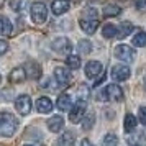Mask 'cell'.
Listing matches in <instances>:
<instances>
[{"label":"cell","instance_id":"277c9868","mask_svg":"<svg viewBox=\"0 0 146 146\" xmlns=\"http://www.w3.org/2000/svg\"><path fill=\"white\" fill-rule=\"evenodd\" d=\"M31 18H33L35 23H44L48 18V8L46 5L43 3V2H35L33 5H31Z\"/></svg>","mask_w":146,"mask_h":146},{"label":"cell","instance_id":"836d02e7","mask_svg":"<svg viewBox=\"0 0 146 146\" xmlns=\"http://www.w3.org/2000/svg\"><path fill=\"white\" fill-rule=\"evenodd\" d=\"M143 87H145V90H146V76L143 77Z\"/></svg>","mask_w":146,"mask_h":146},{"label":"cell","instance_id":"44dd1931","mask_svg":"<svg viewBox=\"0 0 146 146\" xmlns=\"http://www.w3.org/2000/svg\"><path fill=\"white\" fill-rule=\"evenodd\" d=\"M136 125H138V118H136L135 115H131V113H128L125 117V131L131 133L133 130L136 128Z\"/></svg>","mask_w":146,"mask_h":146},{"label":"cell","instance_id":"9c48e42d","mask_svg":"<svg viewBox=\"0 0 146 146\" xmlns=\"http://www.w3.org/2000/svg\"><path fill=\"white\" fill-rule=\"evenodd\" d=\"M54 79H56V82L59 86H67L72 77H71V74H69L67 69H64V67H56L54 69Z\"/></svg>","mask_w":146,"mask_h":146},{"label":"cell","instance_id":"484cf974","mask_svg":"<svg viewBox=\"0 0 146 146\" xmlns=\"http://www.w3.org/2000/svg\"><path fill=\"white\" fill-rule=\"evenodd\" d=\"M67 67L69 69H79L80 67V56H67Z\"/></svg>","mask_w":146,"mask_h":146},{"label":"cell","instance_id":"3957f363","mask_svg":"<svg viewBox=\"0 0 146 146\" xmlns=\"http://www.w3.org/2000/svg\"><path fill=\"white\" fill-rule=\"evenodd\" d=\"M86 108H87V102L79 99L69 108V120L72 123H79L80 120H82V117H84V113H86Z\"/></svg>","mask_w":146,"mask_h":146},{"label":"cell","instance_id":"7a4b0ae2","mask_svg":"<svg viewBox=\"0 0 146 146\" xmlns=\"http://www.w3.org/2000/svg\"><path fill=\"white\" fill-rule=\"evenodd\" d=\"M99 100H115V102H120V100H123V90L117 84H110V86H107L99 94Z\"/></svg>","mask_w":146,"mask_h":146},{"label":"cell","instance_id":"7402d4cb","mask_svg":"<svg viewBox=\"0 0 146 146\" xmlns=\"http://www.w3.org/2000/svg\"><path fill=\"white\" fill-rule=\"evenodd\" d=\"M102 35H104V38H113V36H117V27L112 25V23H105L104 28H102Z\"/></svg>","mask_w":146,"mask_h":146},{"label":"cell","instance_id":"7c38bea8","mask_svg":"<svg viewBox=\"0 0 146 146\" xmlns=\"http://www.w3.org/2000/svg\"><path fill=\"white\" fill-rule=\"evenodd\" d=\"M62 126H64V120H62V117H59V115H54V117H51V118L48 120V130L51 133L61 131Z\"/></svg>","mask_w":146,"mask_h":146},{"label":"cell","instance_id":"9a60e30c","mask_svg":"<svg viewBox=\"0 0 146 146\" xmlns=\"http://www.w3.org/2000/svg\"><path fill=\"white\" fill-rule=\"evenodd\" d=\"M51 10H53L54 15H62L69 10V2L67 0H54L53 5H51Z\"/></svg>","mask_w":146,"mask_h":146},{"label":"cell","instance_id":"603a6c76","mask_svg":"<svg viewBox=\"0 0 146 146\" xmlns=\"http://www.w3.org/2000/svg\"><path fill=\"white\" fill-rule=\"evenodd\" d=\"M121 10H120L118 5H115V3H108L107 7H104V15L105 17H117Z\"/></svg>","mask_w":146,"mask_h":146},{"label":"cell","instance_id":"ba28073f","mask_svg":"<svg viewBox=\"0 0 146 146\" xmlns=\"http://www.w3.org/2000/svg\"><path fill=\"white\" fill-rule=\"evenodd\" d=\"M130 67L128 66H123V64H118V66H115L112 69V79L117 80V82H121V80H126L130 77Z\"/></svg>","mask_w":146,"mask_h":146},{"label":"cell","instance_id":"e0dca14e","mask_svg":"<svg viewBox=\"0 0 146 146\" xmlns=\"http://www.w3.org/2000/svg\"><path fill=\"white\" fill-rule=\"evenodd\" d=\"M12 33H13V27H12L10 20H8L7 17L0 15V35L2 36H10Z\"/></svg>","mask_w":146,"mask_h":146},{"label":"cell","instance_id":"4316f807","mask_svg":"<svg viewBox=\"0 0 146 146\" xmlns=\"http://www.w3.org/2000/svg\"><path fill=\"white\" fill-rule=\"evenodd\" d=\"M80 123H82V128L84 130H90L94 126V123H95V117L94 115H87L84 120H80Z\"/></svg>","mask_w":146,"mask_h":146},{"label":"cell","instance_id":"4dcf8cb0","mask_svg":"<svg viewBox=\"0 0 146 146\" xmlns=\"http://www.w3.org/2000/svg\"><path fill=\"white\" fill-rule=\"evenodd\" d=\"M84 15H89V18H95V17H97V12H95V10H92V8H87L86 12H84Z\"/></svg>","mask_w":146,"mask_h":146},{"label":"cell","instance_id":"2e32d148","mask_svg":"<svg viewBox=\"0 0 146 146\" xmlns=\"http://www.w3.org/2000/svg\"><path fill=\"white\" fill-rule=\"evenodd\" d=\"M56 105H58V108H59V110L67 112V110L72 107V99H71V95H67V94L59 95V99H58V102H56Z\"/></svg>","mask_w":146,"mask_h":146},{"label":"cell","instance_id":"83f0119b","mask_svg":"<svg viewBox=\"0 0 146 146\" xmlns=\"http://www.w3.org/2000/svg\"><path fill=\"white\" fill-rule=\"evenodd\" d=\"M79 49H80V53H89L90 51V43L89 41H80L79 43Z\"/></svg>","mask_w":146,"mask_h":146},{"label":"cell","instance_id":"f546056e","mask_svg":"<svg viewBox=\"0 0 146 146\" xmlns=\"http://www.w3.org/2000/svg\"><path fill=\"white\" fill-rule=\"evenodd\" d=\"M7 51H8V43L5 40H0V56L5 54Z\"/></svg>","mask_w":146,"mask_h":146},{"label":"cell","instance_id":"d6986e66","mask_svg":"<svg viewBox=\"0 0 146 146\" xmlns=\"http://www.w3.org/2000/svg\"><path fill=\"white\" fill-rule=\"evenodd\" d=\"M133 31V25L131 23H128V21H123V23H120V27L117 28V36H118L120 40H123L125 36Z\"/></svg>","mask_w":146,"mask_h":146},{"label":"cell","instance_id":"e575fe53","mask_svg":"<svg viewBox=\"0 0 146 146\" xmlns=\"http://www.w3.org/2000/svg\"><path fill=\"white\" fill-rule=\"evenodd\" d=\"M25 146H33V145H25Z\"/></svg>","mask_w":146,"mask_h":146},{"label":"cell","instance_id":"d590c367","mask_svg":"<svg viewBox=\"0 0 146 146\" xmlns=\"http://www.w3.org/2000/svg\"><path fill=\"white\" fill-rule=\"evenodd\" d=\"M133 146H138V145H133Z\"/></svg>","mask_w":146,"mask_h":146},{"label":"cell","instance_id":"1f68e13d","mask_svg":"<svg viewBox=\"0 0 146 146\" xmlns=\"http://www.w3.org/2000/svg\"><path fill=\"white\" fill-rule=\"evenodd\" d=\"M10 7L13 8V10H18L20 8V0H12L10 2Z\"/></svg>","mask_w":146,"mask_h":146},{"label":"cell","instance_id":"52a82bcc","mask_svg":"<svg viewBox=\"0 0 146 146\" xmlns=\"http://www.w3.org/2000/svg\"><path fill=\"white\" fill-rule=\"evenodd\" d=\"M53 49L59 54H67L72 49V44H71V41L67 40V38L59 36V38H56V40L53 41Z\"/></svg>","mask_w":146,"mask_h":146},{"label":"cell","instance_id":"d4e9b609","mask_svg":"<svg viewBox=\"0 0 146 146\" xmlns=\"http://www.w3.org/2000/svg\"><path fill=\"white\" fill-rule=\"evenodd\" d=\"M118 145V138H117V135H113V133H108L104 136L102 139V146H117Z\"/></svg>","mask_w":146,"mask_h":146},{"label":"cell","instance_id":"8fae6325","mask_svg":"<svg viewBox=\"0 0 146 146\" xmlns=\"http://www.w3.org/2000/svg\"><path fill=\"white\" fill-rule=\"evenodd\" d=\"M102 72V64L99 61H89L86 66V76L89 79H95L99 74Z\"/></svg>","mask_w":146,"mask_h":146},{"label":"cell","instance_id":"5b68a950","mask_svg":"<svg viewBox=\"0 0 146 146\" xmlns=\"http://www.w3.org/2000/svg\"><path fill=\"white\" fill-rule=\"evenodd\" d=\"M135 49L131 46H126V44H118L115 46V58L123 62H131L135 59Z\"/></svg>","mask_w":146,"mask_h":146},{"label":"cell","instance_id":"8d00e7d4","mask_svg":"<svg viewBox=\"0 0 146 146\" xmlns=\"http://www.w3.org/2000/svg\"><path fill=\"white\" fill-rule=\"evenodd\" d=\"M0 80H2V77H0Z\"/></svg>","mask_w":146,"mask_h":146},{"label":"cell","instance_id":"8992f818","mask_svg":"<svg viewBox=\"0 0 146 146\" xmlns=\"http://www.w3.org/2000/svg\"><path fill=\"white\" fill-rule=\"evenodd\" d=\"M15 107H17V112L20 115H28L30 110H31V99L30 95H20L18 99L15 100Z\"/></svg>","mask_w":146,"mask_h":146},{"label":"cell","instance_id":"d6a6232c","mask_svg":"<svg viewBox=\"0 0 146 146\" xmlns=\"http://www.w3.org/2000/svg\"><path fill=\"white\" fill-rule=\"evenodd\" d=\"M80 146H94L89 139H82V143H80Z\"/></svg>","mask_w":146,"mask_h":146},{"label":"cell","instance_id":"f1b7e54d","mask_svg":"<svg viewBox=\"0 0 146 146\" xmlns=\"http://www.w3.org/2000/svg\"><path fill=\"white\" fill-rule=\"evenodd\" d=\"M138 120L146 126V107H141V108H139V112H138Z\"/></svg>","mask_w":146,"mask_h":146},{"label":"cell","instance_id":"5bb4252c","mask_svg":"<svg viewBox=\"0 0 146 146\" xmlns=\"http://www.w3.org/2000/svg\"><path fill=\"white\" fill-rule=\"evenodd\" d=\"M36 108L40 113H49L53 110V102L48 99V97H40L36 100Z\"/></svg>","mask_w":146,"mask_h":146},{"label":"cell","instance_id":"4fadbf2b","mask_svg":"<svg viewBox=\"0 0 146 146\" xmlns=\"http://www.w3.org/2000/svg\"><path fill=\"white\" fill-rule=\"evenodd\" d=\"M25 72H27V77H30V79H40L41 67H40L38 62L30 61V62H27V69H25Z\"/></svg>","mask_w":146,"mask_h":146},{"label":"cell","instance_id":"ac0fdd59","mask_svg":"<svg viewBox=\"0 0 146 146\" xmlns=\"http://www.w3.org/2000/svg\"><path fill=\"white\" fill-rule=\"evenodd\" d=\"M25 79H27V72H25V69H21V67H17V69H13V71L10 72V82L20 84V82H23Z\"/></svg>","mask_w":146,"mask_h":146},{"label":"cell","instance_id":"cb8c5ba5","mask_svg":"<svg viewBox=\"0 0 146 146\" xmlns=\"http://www.w3.org/2000/svg\"><path fill=\"white\" fill-rule=\"evenodd\" d=\"M133 46H136V48L146 46V33L145 31H139L138 35L133 36Z\"/></svg>","mask_w":146,"mask_h":146},{"label":"cell","instance_id":"30bf717a","mask_svg":"<svg viewBox=\"0 0 146 146\" xmlns=\"http://www.w3.org/2000/svg\"><path fill=\"white\" fill-rule=\"evenodd\" d=\"M80 28L87 35H94L97 31V28H99V20L97 18H82L80 20Z\"/></svg>","mask_w":146,"mask_h":146},{"label":"cell","instance_id":"ffe728a7","mask_svg":"<svg viewBox=\"0 0 146 146\" xmlns=\"http://www.w3.org/2000/svg\"><path fill=\"white\" fill-rule=\"evenodd\" d=\"M76 143V136L72 131H64L59 138V146H74Z\"/></svg>","mask_w":146,"mask_h":146},{"label":"cell","instance_id":"6da1fadb","mask_svg":"<svg viewBox=\"0 0 146 146\" xmlns=\"http://www.w3.org/2000/svg\"><path fill=\"white\" fill-rule=\"evenodd\" d=\"M17 128H18V120L15 118L13 113L10 112L0 113V136L8 138V136L15 135Z\"/></svg>","mask_w":146,"mask_h":146}]
</instances>
